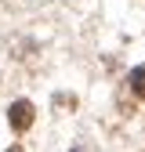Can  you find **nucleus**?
Segmentation results:
<instances>
[{
  "label": "nucleus",
  "mask_w": 145,
  "mask_h": 152,
  "mask_svg": "<svg viewBox=\"0 0 145 152\" xmlns=\"http://www.w3.org/2000/svg\"><path fill=\"white\" fill-rule=\"evenodd\" d=\"M7 152H22V148H7Z\"/></svg>",
  "instance_id": "7ed1b4c3"
},
{
  "label": "nucleus",
  "mask_w": 145,
  "mask_h": 152,
  "mask_svg": "<svg viewBox=\"0 0 145 152\" xmlns=\"http://www.w3.org/2000/svg\"><path fill=\"white\" fill-rule=\"evenodd\" d=\"M127 80H131V91L138 94V98H145V65H134L131 72H127Z\"/></svg>",
  "instance_id": "f03ea898"
},
{
  "label": "nucleus",
  "mask_w": 145,
  "mask_h": 152,
  "mask_svg": "<svg viewBox=\"0 0 145 152\" xmlns=\"http://www.w3.org/2000/svg\"><path fill=\"white\" fill-rule=\"evenodd\" d=\"M33 116H36V109H33V102H15L11 109H7V123H11V130H29V123H33Z\"/></svg>",
  "instance_id": "f257e3e1"
}]
</instances>
